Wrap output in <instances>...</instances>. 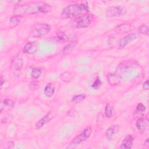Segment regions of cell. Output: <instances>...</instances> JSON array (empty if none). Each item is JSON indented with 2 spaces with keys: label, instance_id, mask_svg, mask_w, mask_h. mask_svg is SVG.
<instances>
[{
  "label": "cell",
  "instance_id": "6da1fadb",
  "mask_svg": "<svg viewBox=\"0 0 149 149\" xmlns=\"http://www.w3.org/2000/svg\"><path fill=\"white\" fill-rule=\"evenodd\" d=\"M52 10V7L48 3L40 2L31 3L17 5L13 8L15 15L23 16L34 15L38 13H48Z\"/></svg>",
  "mask_w": 149,
  "mask_h": 149
},
{
  "label": "cell",
  "instance_id": "7a4b0ae2",
  "mask_svg": "<svg viewBox=\"0 0 149 149\" xmlns=\"http://www.w3.org/2000/svg\"><path fill=\"white\" fill-rule=\"evenodd\" d=\"M89 10L87 3H76L69 5L63 9L61 16L63 19H71L86 14Z\"/></svg>",
  "mask_w": 149,
  "mask_h": 149
},
{
  "label": "cell",
  "instance_id": "3957f363",
  "mask_svg": "<svg viewBox=\"0 0 149 149\" xmlns=\"http://www.w3.org/2000/svg\"><path fill=\"white\" fill-rule=\"evenodd\" d=\"M51 30V27L45 23H37L31 28L29 33V37L37 38L47 34Z\"/></svg>",
  "mask_w": 149,
  "mask_h": 149
},
{
  "label": "cell",
  "instance_id": "277c9868",
  "mask_svg": "<svg viewBox=\"0 0 149 149\" xmlns=\"http://www.w3.org/2000/svg\"><path fill=\"white\" fill-rule=\"evenodd\" d=\"M91 19L90 15L84 14L72 20L69 22V24L74 29H84L90 24Z\"/></svg>",
  "mask_w": 149,
  "mask_h": 149
},
{
  "label": "cell",
  "instance_id": "5b68a950",
  "mask_svg": "<svg viewBox=\"0 0 149 149\" xmlns=\"http://www.w3.org/2000/svg\"><path fill=\"white\" fill-rule=\"evenodd\" d=\"M138 65L139 63L136 60L125 61L118 65L115 73L121 76L122 74L136 68L138 66Z\"/></svg>",
  "mask_w": 149,
  "mask_h": 149
},
{
  "label": "cell",
  "instance_id": "8992f818",
  "mask_svg": "<svg viewBox=\"0 0 149 149\" xmlns=\"http://www.w3.org/2000/svg\"><path fill=\"white\" fill-rule=\"evenodd\" d=\"M92 133V129L90 127H87L84 129L79 135H77L76 137H74L71 143L69 144V146L67 148L73 147L76 146H77L81 143L82 142L86 140L88 138L90 137Z\"/></svg>",
  "mask_w": 149,
  "mask_h": 149
},
{
  "label": "cell",
  "instance_id": "52a82bcc",
  "mask_svg": "<svg viewBox=\"0 0 149 149\" xmlns=\"http://www.w3.org/2000/svg\"><path fill=\"white\" fill-rule=\"evenodd\" d=\"M126 13V10L122 7L112 6L107 9L106 12V16L109 17H120L125 15Z\"/></svg>",
  "mask_w": 149,
  "mask_h": 149
},
{
  "label": "cell",
  "instance_id": "ba28073f",
  "mask_svg": "<svg viewBox=\"0 0 149 149\" xmlns=\"http://www.w3.org/2000/svg\"><path fill=\"white\" fill-rule=\"evenodd\" d=\"M137 38V35L135 33H130L123 37L119 41L118 44V49H122L127 45L132 42Z\"/></svg>",
  "mask_w": 149,
  "mask_h": 149
},
{
  "label": "cell",
  "instance_id": "9c48e42d",
  "mask_svg": "<svg viewBox=\"0 0 149 149\" xmlns=\"http://www.w3.org/2000/svg\"><path fill=\"white\" fill-rule=\"evenodd\" d=\"M119 130V127L118 125H111L105 131L106 137L109 140H112L118 133Z\"/></svg>",
  "mask_w": 149,
  "mask_h": 149
},
{
  "label": "cell",
  "instance_id": "30bf717a",
  "mask_svg": "<svg viewBox=\"0 0 149 149\" xmlns=\"http://www.w3.org/2000/svg\"><path fill=\"white\" fill-rule=\"evenodd\" d=\"M38 49V44L37 42H27L23 48V52L29 54H33Z\"/></svg>",
  "mask_w": 149,
  "mask_h": 149
},
{
  "label": "cell",
  "instance_id": "8fae6325",
  "mask_svg": "<svg viewBox=\"0 0 149 149\" xmlns=\"http://www.w3.org/2000/svg\"><path fill=\"white\" fill-rule=\"evenodd\" d=\"M107 78L108 83L111 86H116L121 81L122 77L116 73H109L107 75Z\"/></svg>",
  "mask_w": 149,
  "mask_h": 149
},
{
  "label": "cell",
  "instance_id": "7c38bea8",
  "mask_svg": "<svg viewBox=\"0 0 149 149\" xmlns=\"http://www.w3.org/2000/svg\"><path fill=\"white\" fill-rule=\"evenodd\" d=\"M133 142L134 138L132 134H128L124 138L119 148L123 149H130L132 147Z\"/></svg>",
  "mask_w": 149,
  "mask_h": 149
},
{
  "label": "cell",
  "instance_id": "4fadbf2b",
  "mask_svg": "<svg viewBox=\"0 0 149 149\" xmlns=\"http://www.w3.org/2000/svg\"><path fill=\"white\" fill-rule=\"evenodd\" d=\"M52 118V114L51 112L47 113L45 115H44L42 118L39 119L35 124V127L36 129H40L45 124L48 123L50 120Z\"/></svg>",
  "mask_w": 149,
  "mask_h": 149
},
{
  "label": "cell",
  "instance_id": "5bb4252c",
  "mask_svg": "<svg viewBox=\"0 0 149 149\" xmlns=\"http://www.w3.org/2000/svg\"><path fill=\"white\" fill-rule=\"evenodd\" d=\"M147 124H148V119L147 118H139L136 121V126L139 132L140 133H142L145 131L147 126Z\"/></svg>",
  "mask_w": 149,
  "mask_h": 149
},
{
  "label": "cell",
  "instance_id": "9a60e30c",
  "mask_svg": "<svg viewBox=\"0 0 149 149\" xmlns=\"http://www.w3.org/2000/svg\"><path fill=\"white\" fill-rule=\"evenodd\" d=\"M77 44V41L74 40L68 44L62 49V54L63 55H66L70 54L76 48Z\"/></svg>",
  "mask_w": 149,
  "mask_h": 149
},
{
  "label": "cell",
  "instance_id": "2e32d148",
  "mask_svg": "<svg viewBox=\"0 0 149 149\" xmlns=\"http://www.w3.org/2000/svg\"><path fill=\"white\" fill-rule=\"evenodd\" d=\"M23 65V61L20 58H16L12 61L10 66L13 70L18 71L20 70Z\"/></svg>",
  "mask_w": 149,
  "mask_h": 149
},
{
  "label": "cell",
  "instance_id": "e0dca14e",
  "mask_svg": "<svg viewBox=\"0 0 149 149\" xmlns=\"http://www.w3.org/2000/svg\"><path fill=\"white\" fill-rule=\"evenodd\" d=\"M55 90V85L52 83H49L45 86L44 90V93L47 97H51L54 95Z\"/></svg>",
  "mask_w": 149,
  "mask_h": 149
},
{
  "label": "cell",
  "instance_id": "ac0fdd59",
  "mask_svg": "<svg viewBox=\"0 0 149 149\" xmlns=\"http://www.w3.org/2000/svg\"><path fill=\"white\" fill-rule=\"evenodd\" d=\"M132 25L129 23H123L122 24L119 25L117 26L115 31L118 33H125V32H128L132 30Z\"/></svg>",
  "mask_w": 149,
  "mask_h": 149
},
{
  "label": "cell",
  "instance_id": "d6986e66",
  "mask_svg": "<svg viewBox=\"0 0 149 149\" xmlns=\"http://www.w3.org/2000/svg\"><path fill=\"white\" fill-rule=\"evenodd\" d=\"M22 17L17 15H14L12 16L9 20V27L10 28H14L16 26H17L19 24L22 19Z\"/></svg>",
  "mask_w": 149,
  "mask_h": 149
},
{
  "label": "cell",
  "instance_id": "ffe728a7",
  "mask_svg": "<svg viewBox=\"0 0 149 149\" xmlns=\"http://www.w3.org/2000/svg\"><path fill=\"white\" fill-rule=\"evenodd\" d=\"M60 77L61 79L64 81V82H69L70 81L72 78H73V76L72 74L68 72H65L62 73H61V74L60 75Z\"/></svg>",
  "mask_w": 149,
  "mask_h": 149
},
{
  "label": "cell",
  "instance_id": "44dd1931",
  "mask_svg": "<svg viewBox=\"0 0 149 149\" xmlns=\"http://www.w3.org/2000/svg\"><path fill=\"white\" fill-rule=\"evenodd\" d=\"M42 74V70L38 68H34L31 72V76L34 79L39 78Z\"/></svg>",
  "mask_w": 149,
  "mask_h": 149
},
{
  "label": "cell",
  "instance_id": "7402d4cb",
  "mask_svg": "<svg viewBox=\"0 0 149 149\" xmlns=\"http://www.w3.org/2000/svg\"><path fill=\"white\" fill-rule=\"evenodd\" d=\"M114 111L112 106L109 104H108L105 108V114L108 118H112L113 115Z\"/></svg>",
  "mask_w": 149,
  "mask_h": 149
},
{
  "label": "cell",
  "instance_id": "603a6c76",
  "mask_svg": "<svg viewBox=\"0 0 149 149\" xmlns=\"http://www.w3.org/2000/svg\"><path fill=\"white\" fill-rule=\"evenodd\" d=\"M138 32L140 33V34H143V35H147L148 36V33H149V29H148V26H147L145 24H142L141 25L139 29H138Z\"/></svg>",
  "mask_w": 149,
  "mask_h": 149
},
{
  "label": "cell",
  "instance_id": "cb8c5ba5",
  "mask_svg": "<svg viewBox=\"0 0 149 149\" xmlns=\"http://www.w3.org/2000/svg\"><path fill=\"white\" fill-rule=\"evenodd\" d=\"M86 98V95L84 94H78L76 95H74L72 99V102H75V103H78L79 102H81L83 101Z\"/></svg>",
  "mask_w": 149,
  "mask_h": 149
},
{
  "label": "cell",
  "instance_id": "d4e9b609",
  "mask_svg": "<svg viewBox=\"0 0 149 149\" xmlns=\"http://www.w3.org/2000/svg\"><path fill=\"white\" fill-rule=\"evenodd\" d=\"M101 84H102V83H101V80H100L98 77H97V78L94 80V81L92 83V84H91V87H92L93 89H94V90H98V89H99L100 87H101Z\"/></svg>",
  "mask_w": 149,
  "mask_h": 149
},
{
  "label": "cell",
  "instance_id": "484cf974",
  "mask_svg": "<svg viewBox=\"0 0 149 149\" xmlns=\"http://www.w3.org/2000/svg\"><path fill=\"white\" fill-rule=\"evenodd\" d=\"M29 87L32 90H38L39 88V84L36 81H31L29 84Z\"/></svg>",
  "mask_w": 149,
  "mask_h": 149
},
{
  "label": "cell",
  "instance_id": "4316f807",
  "mask_svg": "<svg viewBox=\"0 0 149 149\" xmlns=\"http://www.w3.org/2000/svg\"><path fill=\"white\" fill-rule=\"evenodd\" d=\"M146 110V106L141 104V103H139L137 104V107H136V111L139 112H144Z\"/></svg>",
  "mask_w": 149,
  "mask_h": 149
},
{
  "label": "cell",
  "instance_id": "83f0119b",
  "mask_svg": "<svg viewBox=\"0 0 149 149\" xmlns=\"http://www.w3.org/2000/svg\"><path fill=\"white\" fill-rule=\"evenodd\" d=\"M3 103L5 106L9 107H13L14 106V102L10 99H5L3 100Z\"/></svg>",
  "mask_w": 149,
  "mask_h": 149
},
{
  "label": "cell",
  "instance_id": "f1b7e54d",
  "mask_svg": "<svg viewBox=\"0 0 149 149\" xmlns=\"http://www.w3.org/2000/svg\"><path fill=\"white\" fill-rule=\"evenodd\" d=\"M15 146V143L13 141H9L6 143V146H5V148H12Z\"/></svg>",
  "mask_w": 149,
  "mask_h": 149
},
{
  "label": "cell",
  "instance_id": "f546056e",
  "mask_svg": "<svg viewBox=\"0 0 149 149\" xmlns=\"http://www.w3.org/2000/svg\"><path fill=\"white\" fill-rule=\"evenodd\" d=\"M143 88L145 90H148L149 88V83L148 80H147L143 84Z\"/></svg>",
  "mask_w": 149,
  "mask_h": 149
},
{
  "label": "cell",
  "instance_id": "4dcf8cb0",
  "mask_svg": "<svg viewBox=\"0 0 149 149\" xmlns=\"http://www.w3.org/2000/svg\"><path fill=\"white\" fill-rule=\"evenodd\" d=\"M144 147H148L149 146V142H148V139L147 138L146 140V141H144Z\"/></svg>",
  "mask_w": 149,
  "mask_h": 149
},
{
  "label": "cell",
  "instance_id": "1f68e13d",
  "mask_svg": "<svg viewBox=\"0 0 149 149\" xmlns=\"http://www.w3.org/2000/svg\"><path fill=\"white\" fill-rule=\"evenodd\" d=\"M0 81H1V86L2 87V85L3 84V83H5V80H3V78L2 76H1V77H0Z\"/></svg>",
  "mask_w": 149,
  "mask_h": 149
},
{
  "label": "cell",
  "instance_id": "d6a6232c",
  "mask_svg": "<svg viewBox=\"0 0 149 149\" xmlns=\"http://www.w3.org/2000/svg\"><path fill=\"white\" fill-rule=\"evenodd\" d=\"M3 107H5V105H4L3 103V102H2L1 103V112L2 111V110H3Z\"/></svg>",
  "mask_w": 149,
  "mask_h": 149
}]
</instances>
